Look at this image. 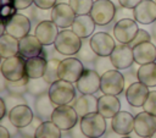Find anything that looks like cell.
Instances as JSON below:
<instances>
[{
	"label": "cell",
	"instance_id": "obj_1",
	"mask_svg": "<svg viewBox=\"0 0 156 138\" xmlns=\"http://www.w3.org/2000/svg\"><path fill=\"white\" fill-rule=\"evenodd\" d=\"M82 43L83 39L78 34H76L72 29H62L60 31L54 43V46L57 53L66 56H72V55H77V53L82 46Z\"/></svg>",
	"mask_w": 156,
	"mask_h": 138
},
{
	"label": "cell",
	"instance_id": "obj_2",
	"mask_svg": "<svg viewBox=\"0 0 156 138\" xmlns=\"http://www.w3.org/2000/svg\"><path fill=\"white\" fill-rule=\"evenodd\" d=\"M1 74L5 81H20L26 77V60L21 54L15 56L2 59L1 62Z\"/></svg>",
	"mask_w": 156,
	"mask_h": 138
},
{
	"label": "cell",
	"instance_id": "obj_3",
	"mask_svg": "<svg viewBox=\"0 0 156 138\" xmlns=\"http://www.w3.org/2000/svg\"><path fill=\"white\" fill-rule=\"evenodd\" d=\"M48 93H49L51 100L57 106L69 104L76 98V88H74L73 83L65 81V79H58V81L51 83Z\"/></svg>",
	"mask_w": 156,
	"mask_h": 138
},
{
	"label": "cell",
	"instance_id": "obj_4",
	"mask_svg": "<svg viewBox=\"0 0 156 138\" xmlns=\"http://www.w3.org/2000/svg\"><path fill=\"white\" fill-rule=\"evenodd\" d=\"M79 125L88 138H99L106 132V118L98 111L80 117Z\"/></svg>",
	"mask_w": 156,
	"mask_h": 138
},
{
	"label": "cell",
	"instance_id": "obj_5",
	"mask_svg": "<svg viewBox=\"0 0 156 138\" xmlns=\"http://www.w3.org/2000/svg\"><path fill=\"white\" fill-rule=\"evenodd\" d=\"M116 12V5L111 0H95L90 16L98 26H106L115 20Z\"/></svg>",
	"mask_w": 156,
	"mask_h": 138
},
{
	"label": "cell",
	"instance_id": "obj_6",
	"mask_svg": "<svg viewBox=\"0 0 156 138\" xmlns=\"http://www.w3.org/2000/svg\"><path fill=\"white\" fill-rule=\"evenodd\" d=\"M126 87V81H124V74L119 72V70H110L101 74V84H100V90L104 94H110V95H118L123 92Z\"/></svg>",
	"mask_w": 156,
	"mask_h": 138
},
{
	"label": "cell",
	"instance_id": "obj_7",
	"mask_svg": "<svg viewBox=\"0 0 156 138\" xmlns=\"http://www.w3.org/2000/svg\"><path fill=\"white\" fill-rule=\"evenodd\" d=\"M78 114L76 109L68 104L66 105H58L54 110L51 115V121L58 126L62 131H69L73 128L78 122Z\"/></svg>",
	"mask_w": 156,
	"mask_h": 138
},
{
	"label": "cell",
	"instance_id": "obj_8",
	"mask_svg": "<svg viewBox=\"0 0 156 138\" xmlns=\"http://www.w3.org/2000/svg\"><path fill=\"white\" fill-rule=\"evenodd\" d=\"M139 31L138 22L134 18H123L113 26V37L121 44H129Z\"/></svg>",
	"mask_w": 156,
	"mask_h": 138
},
{
	"label": "cell",
	"instance_id": "obj_9",
	"mask_svg": "<svg viewBox=\"0 0 156 138\" xmlns=\"http://www.w3.org/2000/svg\"><path fill=\"white\" fill-rule=\"evenodd\" d=\"M84 65L78 57H66L61 60L58 66L60 79H65L72 83H76L84 71Z\"/></svg>",
	"mask_w": 156,
	"mask_h": 138
},
{
	"label": "cell",
	"instance_id": "obj_10",
	"mask_svg": "<svg viewBox=\"0 0 156 138\" xmlns=\"http://www.w3.org/2000/svg\"><path fill=\"white\" fill-rule=\"evenodd\" d=\"M76 17L77 15L69 4L60 2L56 4L51 10V21H54V23L62 29L72 27Z\"/></svg>",
	"mask_w": 156,
	"mask_h": 138
},
{
	"label": "cell",
	"instance_id": "obj_11",
	"mask_svg": "<svg viewBox=\"0 0 156 138\" xmlns=\"http://www.w3.org/2000/svg\"><path fill=\"white\" fill-rule=\"evenodd\" d=\"M100 84L101 76L95 70L85 68L79 79L76 82V88L82 94H94L100 90Z\"/></svg>",
	"mask_w": 156,
	"mask_h": 138
},
{
	"label": "cell",
	"instance_id": "obj_12",
	"mask_svg": "<svg viewBox=\"0 0 156 138\" xmlns=\"http://www.w3.org/2000/svg\"><path fill=\"white\" fill-rule=\"evenodd\" d=\"M110 59L116 70H128L135 61L133 48L128 44H119L116 45L113 51L110 55Z\"/></svg>",
	"mask_w": 156,
	"mask_h": 138
},
{
	"label": "cell",
	"instance_id": "obj_13",
	"mask_svg": "<svg viewBox=\"0 0 156 138\" xmlns=\"http://www.w3.org/2000/svg\"><path fill=\"white\" fill-rule=\"evenodd\" d=\"M156 131V115L147 111L138 112L134 117V132L141 138H149Z\"/></svg>",
	"mask_w": 156,
	"mask_h": 138
},
{
	"label": "cell",
	"instance_id": "obj_14",
	"mask_svg": "<svg viewBox=\"0 0 156 138\" xmlns=\"http://www.w3.org/2000/svg\"><path fill=\"white\" fill-rule=\"evenodd\" d=\"M6 24V33L10 35L21 39L29 34L30 31V20L22 15V13H15L10 20L5 22Z\"/></svg>",
	"mask_w": 156,
	"mask_h": 138
},
{
	"label": "cell",
	"instance_id": "obj_15",
	"mask_svg": "<svg viewBox=\"0 0 156 138\" xmlns=\"http://www.w3.org/2000/svg\"><path fill=\"white\" fill-rule=\"evenodd\" d=\"M90 45L99 56H110L116 48V42L108 33L98 32L90 37Z\"/></svg>",
	"mask_w": 156,
	"mask_h": 138
},
{
	"label": "cell",
	"instance_id": "obj_16",
	"mask_svg": "<svg viewBox=\"0 0 156 138\" xmlns=\"http://www.w3.org/2000/svg\"><path fill=\"white\" fill-rule=\"evenodd\" d=\"M149 87L145 85L144 83L136 81L132 83L129 87L126 89V100L128 104L133 107H143L147 96H149Z\"/></svg>",
	"mask_w": 156,
	"mask_h": 138
},
{
	"label": "cell",
	"instance_id": "obj_17",
	"mask_svg": "<svg viewBox=\"0 0 156 138\" xmlns=\"http://www.w3.org/2000/svg\"><path fill=\"white\" fill-rule=\"evenodd\" d=\"M134 20L141 24H151L156 21V1L141 0L134 9Z\"/></svg>",
	"mask_w": 156,
	"mask_h": 138
},
{
	"label": "cell",
	"instance_id": "obj_18",
	"mask_svg": "<svg viewBox=\"0 0 156 138\" xmlns=\"http://www.w3.org/2000/svg\"><path fill=\"white\" fill-rule=\"evenodd\" d=\"M7 117L15 127L21 129L28 126L33 121L34 114H33V110L27 104H20L9 111Z\"/></svg>",
	"mask_w": 156,
	"mask_h": 138
},
{
	"label": "cell",
	"instance_id": "obj_19",
	"mask_svg": "<svg viewBox=\"0 0 156 138\" xmlns=\"http://www.w3.org/2000/svg\"><path fill=\"white\" fill-rule=\"evenodd\" d=\"M58 27L54 23V21H41L37 24L34 35L40 40L43 45H51L55 43L57 35H58Z\"/></svg>",
	"mask_w": 156,
	"mask_h": 138
},
{
	"label": "cell",
	"instance_id": "obj_20",
	"mask_svg": "<svg viewBox=\"0 0 156 138\" xmlns=\"http://www.w3.org/2000/svg\"><path fill=\"white\" fill-rule=\"evenodd\" d=\"M134 117L128 111H118L111 118V128L119 136H128L134 131Z\"/></svg>",
	"mask_w": 156,
	"mask_h": 138
},
{
	"label": "cell",
	"instance_id": "obj_21",
	"mask_svg": "<svg viewBox=\"0 0 156 138\" xmlns=\"http://www.w3.org/2000/svg\"><path fill=\"white\" fill-rule=\"evenodd\" d=\"M121 111V101L116 95L104 94L98 99V112L105 118H112Z\"/></svg>",
	"mask_w": 156,
	"mask_h": 138
},
{
	"label": "cell",
	"instance_id": "obj_22",
	"mask_svg": "<svg viewBox=\"0 0 156 138\" xmlns=\"http://www.w3.org/2000/svg\"><path fill=\"white\" fill-rule=\"evenodd\" d=\"M134 61L138 65H145L156 61V45L151 42H144L133 48Z\"/></svg>",
	"mask_w": 156,
	"mask_h": 138
},
{
	"label": "cell",
	"instance_id": "obj_23",
	"mask_svg": "<svg viewBox=\"0 0 156 138\" xmlns=\"http://www.w3.org/2000/svg\"><path fill=\"white\" fill-rule=\"evenodd\" d=\"M43 44L40 40L32 34H27L26 37L20 39V54L24 59L39 56L43 53Z\"/></svg>",
	"mask_w": 156,
	"mask_h": 138
},
{
	"label": "cell",
	"instance_id": "obj_24",
	"mask_svg": "<svg viewBox=\"0 0 156 138\" xmlns=\"http://www.w3.org/2000/svg\"><path fill=\"white\" fill-rule=\"evenodd\" d=\"M95 26H96L95 21L90 16V13H88V15H78L71 28L82 39H85L94 33Z\"/></svg>",
	"mask_w": 156,
	"mask_h": 138
},
{
	"label": "cell",
	"instance_id": "obj_25",
	"mask_svg": "<svg viewBox=\"0 0 156 138\" xmlns=\"http://www.w3.org/2000/svg\"><path fill=\"white\" fill-rule=\"evenodd\" d=\"M98 99L93 94H83L78 99H76L73 107L76 109L79 117H83L90 112L98 111Z\"/></svg>",
	"mask_w": 156,
	"mask_h": 138
},
{
	"label": "cell",
	"instance_id": "obj_26",
	"mask_svg": "<svg viewBox=\"0 0 156 138\" xmlns=\"http://www.w3.org/2000/svg\"><path fill=\"white\" fill-rule=\"evenodd\" d=\"M34 106H35L37 115L40 118H43V121H48V120H51V115L57 105L51 100L49 93H44V94L37 96Z\"/></svg>",
	"mask_w": 156,
	"mask_h": 138
},
{
	"label": "cell",
	"instance_id": "obj_27",
	"mask_svg": "<svg viewBox=\"0 0 156 138\" xmlns=\"http://www.w3.org/2000/svg\"><path fill=\"white\" fill-rule=\"evenodd\" d=\"M20 54V39L4 33L0 35V56L1 59H7Z\"/></svg>",
	"mask_w": 156,
	"mask_h": 138
},
{
	"label": "cell",
	"instance_id": "obj_28",
	"mask_svg": "<svg viewBox=\"0 0 156 138\" xmlns=\"http://www.w3.org/2000/svg\"><path fill=\"white\" fill-rule=\"evenodd\" d=\"M48 60L43 56H34L26 59V74L29 78H40L45 73Z\"/></svg>",
	"mask_w": 156,
	"mask_h": 138
},
{
	"label": "cell",
	"instance_id": "obj_29",
	"mask_svg": "<svg viewBox=\"0 0 156 138\" xmlns=\"http://www.w3.org/2000/svg\"><path fill=\"white\" fill-rule=\"evenodd\" d=\"M136 74H138L139 82L144 83L149 88L156 87V61L140 65V67L136 71Z\"/></svg>",
	"mask_w": 156,
	"mask_h": 138
},
{
	"label": "cell",
	"instance_id": "obj_30",
	"mask_svg": "<svg viewBox=\"0 0 156 138\" xmlns=\"http://www.w3.org/2000/svg\"><path fill=\"white\" fill-rule=\"evenodd\" d=\"M61 131L62 129L51 120L43 121L37 128L34 138H61Z\"/></svg>",
	"mask_w": 156,
	"mask_h": 138
},
{
	"label": "cell",
	"instance_id": "obj_31",
	"mask_svg": "<svg viewBox=\"0 0 156 138\" xmlns=\"http://www.w3.org/2000/svg\"><path fill=\"white\" fill-rule=\"evenodd\" d=\"M50 85L51 84L44 77L29 78V81H28V93L34 95V96H39L44 93H48Z\"/></svg>",
	"mask_w": 156,
	"mask_h": 138
},
{
	"label": "cell",
	"instance_id": "obj_32",
	"mask_svg": "<svg viewBox=\"0 0 156 138\" xmlns=\"http://www.w3.org/2000/svg\"><path fill=\"white\" fill-rule=\"evenodd\" d=\"M77 57L82 61V62H95L96 59L99 57V55L94 51V49L90 45V39L88 40L87 38L83 39L82 46L79 49V51L77 53Z\"/></svg>",
	"mask_w": 156,
	"mask_h": 138
},
{
	"label": "cell",
	"instance_id": "obj_33",
	"mask_svg": "<svg viewBox=\"0 0 156 138\" xmlns=\"http://www.w3.org/2000/svg\"><path fill=\"white\" fill-rule=\"evenodd\" d=\"M60 62H61V60L55 59V57L48 60L46 68H45V73H44L43 77H44L50 84L60 79V76H58V66H60Z\"/></svg>",
	"mask_w": 156,
	"mask_h": 138
},
{
	"label": "cell",
	"instance_id": "obj_34",
	"mask_svg": "<svg viewBox=\"0 0 156 138\" xmlns=\"http://www.w3.org/2000/svg\"><path fill=\"white\" fill-rule=\"evenodd\" d=\"M28 81H29V77L26 76L23 77L22 79L20 81H6V85L5 88L7 89L9 93L11 94H18V95H22L23 93L28 92Z\"/></svg>",
	"mask_w": 156,
	"mask_h": 138
},
{
	"label": "cell",
	"instance_id": "obj_35",
	"mask_svg": "<svg viewBox=\"0 0 156 138\" xmlns=\"http://www.w3.org/2000/svg\"><path fill=\"white\" fill-rule=\"evenodd\" d=\"M68 4L76 12V15H88L91 11L94 0H69Z\"/></svg>",
	"mask_w": 156,
	"mask_h": 138
},
{
	"label": "cell",
	"instance_id": "obj_36",
	"mask_svg": "<svg viewBox=\"0 0 156 138\" xmlns=\"http://www.w3.org/2000/svg\"><path fill=\"white\" fill-rule=\"evenodd\" d=\"M94 65H95V71H96L100 76L104 74L105 72H107V71L115 68V66H113V64H112L110 56H99V57L96 59V61L94 62Z\"/></svg>",
	"mask_w": 156,
	"mask_h": 138
},
{
	"label": "cell",
	"instance_id": "obj_37",
	"mask_svg": "<svg viewBox=\"0 0 156 138\" xmlns=\"http://www.w3.org/2000/svg\"><path fill=\"white\" fill-rule=\"evenodd\" d=\"M41 122H43V118H40L38 115L34 116L33 121H32L28 126H26V127H23V128L20 129V134H21V136H27V137H34L35 131H37V128L40 126Z\"/></svg>",
	"mask_w": 156,
	"mask_h": 138
},
{
	"label": "cell",
	"instance_id": "obj_38",
	"mask_svg": "<svg viewBox=\"0 0 156 138\" xmlns=\"http://www.w3.org/2000/svg\"><path fill=\"white\" fill-rule=\"evenodd\" d=\"M2 98L5 100V104H6L7 109H9V111L11 109H13L15 106L20 105V104H26V100L21 95H18V94H11V93H9V96L7 98L6 96H2Z\"/></svg>",
	"mask_w": 156,
	"mask_h": 138
},
{
	"label": "cell",
	"instance_id": "obj_39",
	"mask_svg": "<svg viewBox=\"0 0 156 138\" xmlns=\"http://www.w3.org/2000/svg\"><path fill=\"white\" fill-rule=\"evenodd\" d=\"M143 109L152 115H156V90H152L149 93V96H147Z\"/></svg>",
	"mask_w": 156,
	"mask_h": 138
},
{
	"label": "cell",
	"instance_id": "obj_40",
	"mask_svg": "<svg viewBox=\"0 0 156 138\" xmlns=\"http://www.w3.org/2000/svg\"><path fill=\"white\" fill-rule=\"evenodd\" d=\"M144 42H151V35H150L149 32H146L145 29H140V28H139V31H138L135 38H134L128 45H130L132 48H134L135 45H138V44H140V43H144Z\"/></svg>",
	"mask_w": 156,
	"mask_h": 138
},
{
	"label": "cell",
	"instance_id": "obj_41",
	"mask_svg": "<svg viewBox=\"0 0 156 138\" xmlns=\"http://www.w3.org/2000/svg\"><path fill=\"white\" fill-rule=\"evenodd\" d=\"M51 10L52 9L46 10V9H39V7H37L34 10V12H33V16H34L35 20H39V22L48 21V20H51Z\"/></svg>",
	"mask_w": 156,
	"mask_h": 138
},
{
	"label": "cell",
	"instance_id": "obj_42",
	"mask_svg": "<svg viewBox=\"0 0 156 138\" xmlns=\"http://www.w3.org/2000/svg\"><path fill=\"white\" fill-rule=\"evenodd\" d=\"M115 18L118 21L123 20V18H134V11H133V9H127V7L121 6L119 9H117Z\"/></svg>",
	"mask_w": 156,
	"mask_h": 138
},
{
	"label": "cell",
	"instance_id": "obj_43",
	"mask_svg": "<svg viewBox=\"0 0 156 138\" xmlns=\"http://www.w3.org/2000/svg\"><path fill=\"white\" fill-rule=\"evenodd\" d=\"M12 5L15 6L16 10H26L34 4V0H11Z\"/></svg>",
	"mask_w": 156,
	"mask_h": 138
},
{
	"label": "cell",
	"instance_id": "obj_44",
	"mask_svg": "<svg viewBox=\"0 0 156 138\" xmlns=\"http://www.w3.org/2000/svg\"><path fill=\"white\" fill-rule=\"evenodd\" d=\"M57 0H34V5L39 9H52L56 5Z\"/></svg>",
	"mask_w": 156,
	"mask_h": 138
},
{
	"label": "cell",
	"instance_id": "obj_45",
	"mask_svg": "<svg viewBox=\"0 0 156 138\" xmlns=\"http://www.w3.org/2000/svg\"><path fill=\"white\" fill-rule=\"evenodd\" d=\"M69 137L71 138H88L84 132L80 128V125H76L73 128L69 129Z\"/></svg>",
	"mask_w": 156,
	"mask_h": 138
},
{
	"label": "cell",
	"instance_id": "obj_46",
	"mask_svg": "<svg viewBox=\"0 0 156 138\" xmlns=\"http://www.w3.org/2000/svg\"><path fill=\"white\" fill-rule=\"evenodd\" d=\"M141 0H118L119 6L127 7V9H134Z\"/></svg>",
	"mask_w": 156,
	"mask_h": 138
},
{
	"label": "cell",
	"instance_id": "obj_47",
	"mask_svg": "<svg viewBox=\"0 0 156 138\" xmlns=\"http://www.w3.org/2000/svg\"><path fill=\"white\" fill-rule=\"evenodd\" d=\"M124 81H126V87H129L132 83L139 81V79H138V74H136V73L134 74L133 72H128V73L124 74Z\"/></svg>",
	"mask_w": 156,
	"mask_h": 138
},
{
	"label": "cell",
	"instance_id": "obj_48",
	"mask_svg": "<svg viewBox=\"0 0 156 138\" xmlns=\"http://www.w3.org/2000/svg\"><path fill=\"white\" fill-rule=\"evenodd\" d=\"M10 136H11L10 131L4 125H0V138H10Z\"/></svg>",
	"mask_w": 156,
	"mask_h": 138
},
{
	"label": "cell",
	"instance_id": "obj_49",
	"mask_svg": "<svg viewBox=\"0 0 156 138\" xmlns=\"http://www.w3.org/2000/svg\"><path fill=\"white\" fill-rule=\"evenodd\" d=\"M0 106H1V115H0V120H2L4 117H6V109H7V106H6L5 100H4V98H2V96H1V99H0Z\"/></svg>",
	"mask_w": 156,
	"mask_h": 138
},
{
	"label": "cell",
	"instance_id": "obj_50",
	"mask_svg": "<svg viewBox=\"0 0 156 138\" xmlns=\"http://www.w3.org/2000/svg\"><path fill=\"white\" fill-rule=\"evenodd\" d=\"M151 29H152V37L156 39V21L152 23V27H151Z\"/></svg>",
	"mask_w": 156,
	"mask_h": 138
},
{
	"label": "cell",
	"instance_id": "obj_51",
	"mask_svg": "<svg viewBox=\"0 0 156 138\" xmlns=\"http://www.w3.org/2000/svg\"><path fill=\"white\" fill-rule=\"evenodd\" d=\"M149 138H156V131H155V132H154V134H151Z\"/></svg>",
	"mask_w": 156,
	"mask_h": 138
},
{
	"label": "cell",
	"instance_id": "obj_52",
	"mask_svg": "<svg viewBox=\"0 0 156 138\" xmlns=\"http://www.w3.org/2000/svg\"><path fill=\"white\" fill-rule=\"evenodd\" d=\"M20 138H34V137H27V136H21Z\"/></svg>",
	"mask_w": 156,
	"mask_h": 138
},
{
	"label": "cell",
	"instance_id": "obj_53",
	"mask_svg": "<svg viewBox=\"0 0 156 138\" xmlns=\"http://www.w3.org/2000/svg\"><path fill=\"white\" fill-rule=\"evenodd\" d=\"M119 138H130V137H128V136H122V137H119Z\"/></svg>",
	"mask_w": 156,
	"mask_h": 138
},
{
	"label": "cell",
	"instance_id": "obj_54",
	"mask_svg": "<svg viewBox=\"0 0 156 138\" xmlns=\"http://www.w3.org/2000/svg\"><path fill=\"white\" fill-rule=\"evenodd\" d=\"M99 138H101V137H99Z\"/></svg>",
	"mask_w": 156,
	"mask_h": 138
},
{
	"label": "cell",
	"instance_id": "obj_55",
	"mask_svg": "<svg viewBox=\"0 0 156 138\" xmlns=\"http://www.w3.org/2000/svg\"><path fill=\"white\" fill-rule=\"evenodd\" d=\"M155 1H156V0H155Z\"/></svg>",
	"mask_w": 156,
	"mask_h": 138
},
{
	"label": "cell",
	"instance_id": "obj_56",
	"mask_svg": "<svg viewBox=\"0 0 156 138\" xmlns=\"http://www.w3.org/2000/svg\"><path fill=\"white\" fill-rule=\"evenodd\" d=\"M94 1H95V0H94Z\"/></svg>",
	"mask_w": 156,
	"mask_h": 138
}]
</instances>
